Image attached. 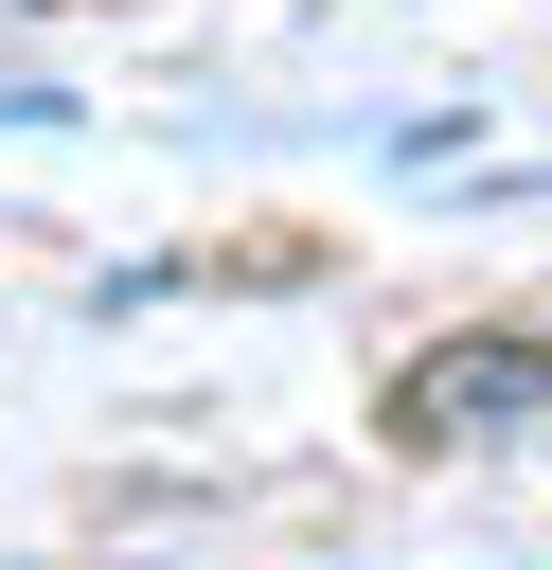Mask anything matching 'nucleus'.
<instances>
[{
    "label": "nucleus",
    "mask_w": 552,
    "mask_h": 570,
    "mask_svg": "<svg viewBox=\"0 0 552 570\" xmlns=\"http://www.w3.org/2000/svg\"><path fill=\"white\" fill-rule=\"evenodd\" d=\"M410 428H427V445H463V428H552V356H534V338L427 356V374H410Z\"/></svg>",
    "instance_id": "nucleus-1"
}]
</instances>
